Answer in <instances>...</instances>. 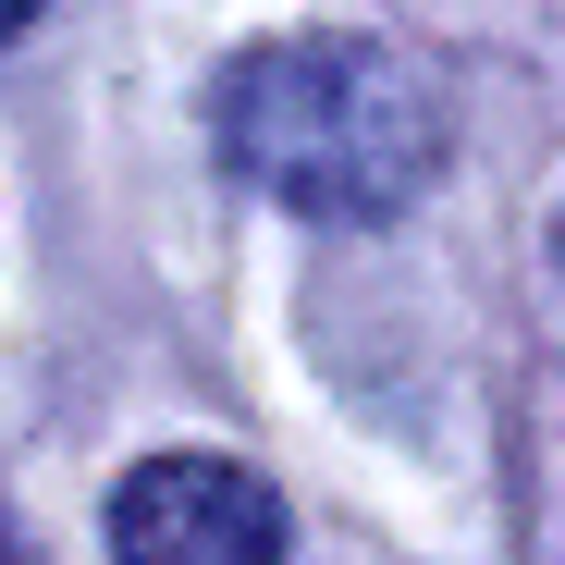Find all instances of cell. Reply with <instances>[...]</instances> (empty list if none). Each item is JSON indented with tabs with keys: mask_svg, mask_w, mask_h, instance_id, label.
Segmentation results:
<instances>
[{
	"mask_svg": "<svg viewBox=\"0 0 565 565\" xmlns=\"http://www.w3.org/2000/svg\"><path fill=\"white\" fill-rule=\"evenodd\" d=\"M210 136L308 222H394L443 172V99L382 38H258L210 86Z\"/></svg>",
	"mask_w": 565,
	"mask_h": 565,
	"instance_id": "obj_1",
	"label": "cell"
},
{
	"mask_svg": "<svg viewBox=\"0 0 565 565\" xmlns=\"http://www.w3.org/2000/svg\"><path fill=\"white\" fill-rule=\"evenodd\" d=\"M111 565H282V504L234 455H148L111 492Z\"/></svg>",
	"mask_w": 565,
	"mask_h": 565,
	"instance_id": "obj_2",
	"label": "cell"
},
{
	"mask_svg": "<svg viewBox=\"0 0 565 565\" xmlns=\"http://www.w3.org/2000/svg\"><path fill=\"white\" fill-rule=\"evenodd\" d=\"M25 25H38V0H0V50H13V38H25Z\"/></svg>",
	"mask_w": 565,
	"mask_h": 565,
	"instance_id": "obj_3",
	"label": "cell"
},
{
	"mask_svg": "<svg viewBox=\"0 0 565 565\" xmlns=\"http://www.w3.org/2000/svg\"><path fill=\"white\" fill-rule=\"evenodd\" d=\"M0 565H25V541H13V516H0Z\"/></svg>",
	"mask_w": 565,
	"mask_h": 565,
	"instance_id": "obj_4",
	"label": "cell"
}]
</instances>
